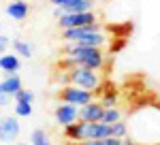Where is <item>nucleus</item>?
Returning <instances> with one entry per match:
<instances>
[{"mask_svg": "<svg viewBox=\"0 0 160 145\" xmlns=\"http://www.w3.org/2000/svg\"><path fill=\"white\" fill-rule=\"evenodd\" d=\"M15 102H34V92H30V90H17L15 92V96H13Z\"/></svg>", "mask_w": 160, "mask_h": 145, "instance_id": "16", "label": "nucleus"}, {"mask_svg": "<svg viewBox=\"0 0 160 145\" xmlns=\"http://www.w3.org/2000/svg\"><path fill=\"white\" fill-rule=\"evenodd\" d=\"M96 94L90 92V90H83V88H77V85H62L58 90V100L60 102H71L75 107H81L90 100H94Z\"/></svg>", "mask_w": 160, "mask_h": 145, "instance_id": "3", "label": "nucleus"}, {"mask_svg": "<svg viewBox=\"0 0 160 145\" xmlns=\"http://www.w3.org/2000/svg\"><path fill=\"white\" fill-rule=\"evenodd\" d=\"M102 71H94V68H81V66H75L68 68L64 72V83L66 85H77V88H83L90 92H102Z\"/></svg>", "mask_w": 160, "mask_h": 145, "instance_id": "2", "label": "nucleus"}, {"mask_svg": "<svg viewBox=\"0 0 160 145\" xmlns=\"http://www.w3.org/2000/svg\"><path fill=\"white\" fill-rule=\"evenodd\" d=\"M128 137L135 145H160V107L137 109L135 113H128Z\"/></svg>", "mask_w": 160, "mask_h": 145, "instance_id": "1", "label": "nucleus"}, {"mask_svg": "<svg viewBox=\"0 0 160 145\" xmlns=\"http://www.w3.org/2000/svg\"><path fill=\"white\" fill-rule=\"evenodd\" d=\"M105 107L98 100H90L77 109V122H102Z\"/></svg>", "mask_w": 160, "mask_h": 145, "instance_id": "6", "label": "nucleus"}, {"mask_svg": "<svg viewBox=\"0 0 160 145\" xmlns=\"http://www.w3.org/2000/svg\"><path fill=\"white\" fill-rule=\"evenodd\" d=\"M115 98H118V94H115V92L107 94V96L102 98V107H115Z\"/></svg>", "mask_w": 160, "mask_h": 145, "instance_id": "17", "label": "nucleus"}, {"mask_svg": "<svg viewBox=\"0 0 160 145\" xmlns=\"http://www.w3.org/2000/svg\"><path fill=\"white\" fill-rule=\"evenodd\" d=\"M28 13H30V4H28L26 0H13V2L7 4V15H9L11 19L24 22L26 17H28Z\"/></svg>", "mask_w": 160, "mask_h": 145, "instance_id": "8", "label": "nucleus"}, {"mask_svg": "<svg viewBox=\"0 0 160 145\" xmlns=\"http://www.w3.org/2000/svg\"><path fill=\"white\" fill-rule=\"evenodd\" d=\"M11 98H13V96H9V94H4V92L0 90V107H4V105H9V102H11Z\"/></svg>", "mask_w": 160, "mask_h": 145, "instance_id": "19", "label": "nucleus"}, {"mask_svg": "<svg viewBox=\"0 0 160 145\" xmlns=\"http://www.w3.org/2000/svg\"><path fill=\"white\" fill-rule=\"evenodd\" d=\"M11 45V38L9 36H4V34H0V53H4V49Z\"/></svg>", "mask_w": 160, "mask_h": 145, "instance_id": "18", "label": "nucleus"}, {"mask_svg": "<svg viewBox=\"0 0 160 145\" xmlns=\"http://www.w3.org/2000/svg\"><path fill=\"white\" fill-rule=\"evenodd\" d=\"M128 134V126H126V122L124 120H118L111 124V137H118V139H124Z\"/></svg>", "mask_w": 160, "mask_h": 145, "instance_id": "13", "label": "nucleus"}, {"mask_svg": "<svg viewBox=\"0 0 160 145\" xmlns=\"http://www.w3.org/2000/svg\"><path fill=\"white\" fill-rule=\"evenodd\" d=\"M17 145H30V143H17Z\"/></svg>", "mask_w": 160, "mask_h": 145, "instance_id": "21", "label": "nucleus"}, {"mask_svg": "<svg viewBox=\"0 0 160 145\" xmlns=\"http://www.w3.org/2000/svg\"><path fill=\"white\" fill-rule=\"evenodd\" d=\"M77 109L79 107H75V105H71V102H60L58 107L53 109V118H56V122L64 128V126L77 122Z\"/></svg>", "mask_w": 160, "mask_h": 145, "instance_id": "7", "label": "nucleus"}, {"mask_svg": "<svg viewBox=\"0 0 160 145\" xmlns=\"http://www.w3.org/2000/svg\"><path fill=\"white\" fill-rule=\"evenodd\" d=\"M19 56L17 53H0V71L4 75H11V72H17L19 71Z\"/></svg>", "mask_w": 160, "mask_h": 145, "instance_id": "9", "label": "nucleus"}, {"mask_svg": "<svg viewBox=\"0 0 160 145\" xmlns=\"http://www.w3.org/2000/svg\"><path fill=\"white\" fill-rule=\"evenodd\" d=\"M0 90L9 96H15L17 90H22V79L17 72H11V75H4V79L0 81Z\"/></svg>", "mask_w": 160, "mask_h": 145, "instance_id": "10", "label": "nucleus"}, {"mask_svg": "<svg viewBox=\"0 0 160 145\" xmlns=\"http://www.w3.org/2000/svg\"><path fill=\"white\" fill-rule=\"evenodd\" d=\"M51 4H56V7H66V4H73L77 0H49Z\"/></svg>", "mask_w": 160, "mask_h": 145, "instance_id": "20", "label": "nucleus"}, {"mask_svg": "<svg viewBox=\"0 0 160 145\" xmlns=\"http://www.w3.org/2000/svg\"><path fill=\"white\" fill-rule=\"evenodd\" d=\"M86 24H96V13L94 11H83V13H62L58 17V26L62 30L66 28H79Z\"/></svg>", "mask_w": 160, "mask_h": 145, "instance_id": "4", "label": "nucleus"}, {"mask_svg": "<svg viewBox=\"0 0 160 145\" xmlns=\"http://www.w3.org/2000/svg\"><path fill=\"white\" fill-rule=\"evenodd\" d=\"M122 120V113L118 107H105V113H102V122L105 124H113V122Z\"/></svg>", "mask_w": 160, "mask_h": 145, "instance_id": "14", "label": "nucleus"}, {"mask_svg": "<svg viewBox=\"0 0 160 145\" xmlns=\"http://www.w3.org/2000/svg\"><path fill=\"white\" fill-rule=\"evenodd\" d=\"M13 49H15V53H17L19 58H30V56H32V47H30L26 41H22V38H15V41H13Z\"/></svg>", "mask_w": 160, "mask_h": 145, "instance_id": "11", "label": "nucleus"}, {"mask_svg": "<svg viewBox=\"0 0 160 145\" xmlns=\"http://www.w3.org/2000/svg\"><path fill=\"white\" fill-rule=\"evenodd\" d=\"M22 132V126L17 115H7V118H0V141L2 143H13Z\"/></svg>", "mask_w": 160, "mask_h": 145, "instance_id": "5", "label": "nucleus"}, {"mask_svg": "<svg viewBox=\"0 0 160 145\" xmlns=\"http://www.w3.org/2000/svg\"><path fill=\"white\" fill-rule=\"evenodd\" d=\"M30 145H51L49 134L45 132V130H41V128H37L32 132V137H30Z\"/></svg>", "mask_w": 160, "mask_h": 145, "instance_id": "12", "label": "nucleus"}, {"mask_svg": "<svg viewBox=\"0 0 160 145\" xmlns=\"http://www.w3.org/2000/svg\"><path fill=\"white\" fill-rule=\"evenodd\" d=\"M15 115L17 118H30L32 115V102H15Z\"/></svg>", "mask_w": 160, "mask_h": 145, "instance_id": "15", "label": "nucleus"}]
</instances>
